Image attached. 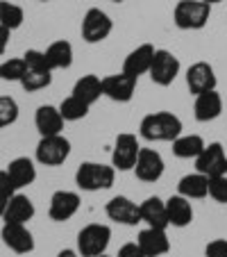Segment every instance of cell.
Segmentation results:
<instances>
[{
    "label": "cell",
    "instance_id": "d590c367",
    "mask_svg": "<svg viewBox=\"0 0 227 257\" xmlns=\"http://www.w3.org/2000/svg\"><path fill=\"white\" fill-rule=\"evenodd\" d=\"M19 191V187L14 185V180H12V175L5 171H0V196H7V198H12V196Z\"/></svg>",
    "mask_w": 227,
    "mask_h": 257
},
{
    "label": "cell",
    "instance_id": "4fadbf2b",
    "mask_svg": "<svg viewBox=\"0 0 227 257\" xmlns=\"http://www.w3.org/2000/svg\"><path fill=\"white\" fill-rule=\"evenodd\" d=\"M134 175L141 180V182H157L161 180L166 171L164 164V157H161L159 151L155 148H141L139 157H136V164H134Z\"/></svg>",
    "mask_w": 227,
    "mask_h": 257
},
{
    "label": "cell",
    "instance_id": "e0dca14e",
    "mask_svg": "<svg viewBox=\"0 0 227 257\" xmlns=\"http://www.w3.org/2000/svg\"><path fill=\"white\" fill-rule=\"evenodd\" d=\"M136 243H139L145 257H164L170 250V239L166 234V230L161 228H148L145 225L136 237Z\"/></svg>",
    "mask_w": 227,
    "mask_h": 257
},
{
    "label": "cell",
    "instance_id": "5b68a950",
    "mask_svg": "<svg viewBox=\"0 0 227 257\" xmlns=\"http://www.w3.org/2000/svg\"><path fill=\"white\" fill-rule=\"evenodd\" d=\"M179 71H182V64H179L177 55L166 48L155 50V59H152V66H150L148 75L157 87H170L177 80Z\"/></svg>",
    "mask_w": 227,
    "mask_h": 257
},
{
    "label": "cell",
    "instance_id": "ba28073f",
    "mask_svg": "<svg viewBox=\"0 0 227 257\" xmlns=\"http://www.w3.org/2000/svg\"><path fill=\"white\" fill-rule=\"evenodd\" d=\"M193 162H195V171L207 175V178H216V175L227 173V151L222 148L220 141L207 144Z\"/></svg>",
    "mask_w": 227,
    "mask_h": 257
},
{
    "label": "cell",
    "instance_id": "52a82bcc",
    "mask_svg": "<svg viewBox=\"0 0 227 257\" xmlns=\"http://www.w3.org/2000/svg\"><path fill=\"white\" fill-rule=\"evenodd\" d=\"M80 32H82V39L87 41V44H91V46L102 44V41L114 32V21H111V16L107 14L105 10L91 7V10H87V14H84Z\"/></svg>",
    "mask_w": 227,
    "mask_h": 257
},
{
    "label": "cell",
    "instance_id": "f546056e",
    "mask_svg": "<svg viewBox=\"0 0 227 257\" xmlns=\"http://www.w3.org/2000/svg\"><path fill=\"white\" fill-rule=\"evenodd\" d=\"M25 21V12L23 7L14 5V3H7V0H0V25L7 28L10 32L19 30Z\"/></svg>",
    "mask_w": 227,
    "mask_h": 257
},
{
    "label": "cell",
    "instance_id": "7402d4cb",
    "mask_svg": "<svg viewBox=\"0 0 227 257\" xmlns=\"http://www.w3.org/2000/svg\"><path fill=\"white\" fill-rule=\"evenodd\" d=\"M34 214H37L34 203L25 194H19V191H16V194L10 198V203H7L3 221H5V223H28V221L34 218Z\"/></svg>",
    "mask_w": 227,
    "mask_h": 257
},
{
    "label": "cell",
    "instance_id": "7bdbcfd3",
    "mask_svg": "<svg viewBox=\"0 0 227 257\" xmlns=\"http://www.w3.org/2000/svg\"><path fill=\"white\" fill-rule=\"evenodd\" d=\"M111 3H123V0H111Z\"/></svg>",
    "mask_w": 227,
    "mask_h": 257
},
{
    "label": "cell",
    "instance_id": "d6a6232c",
    "mask_svg": "<svg viewBox=\"0 0 227 257\" xmlns=\"http://www.w3.org/2000/svg\"><path fill=\"white\" fill-rule=\"evenodd\" d=\"M209 198H213L218 205H227V173L209 178Z\"/></svg>",
    "mask_w": 227,
    "mask_h": 257
},
{
    "label": "cell",
    "instance_id": "60d3db41",
    "mask_svg": "<svg viewBox=\"0 0 227 257\" xmlns=\"http://www.w3.org/2000/svg\"><path fill=\"white\" fill-rule=\"evenodd\" d=\"M204 3H209V5H216V3H225V0H204Z\"/></svg>",
    "mask_w": 227,
    "mask_h": 257
},
{
    "label": "cell",
    "instance_id": "83f0119b",
    "mask_svg": "<svg viewBox=\"0 0 227 257\" xmlns=\"http://www.w3.org/2000/svg\"><path fill=\"white\" fill-rule=\"evenodd\" d=\"M21 87L25 91H41V89L53 84V71L50 68H25L23 78H21Z\"/></svg>",
    "mask_w": 227,
    "mask_h": 257
},
{
    "label": "cell",
    "instance_id": "1f68e13d",
    "mask_svg": "<svg viewBox=\"0 0 227 257\" xmlns=\"http://www.w3.org/2000/svg\"><path fill=\"white\" fill-rule=\"evenodd\" d=\"M19 121V102L12 96H0V130Z\"/></svg>",
    "mask_w": 227,
    "mask_h": 257
},
{
    "label": "cell",
    "instance_id": "484cf974",
    "mask_svg": "<svg viewBox=\"0 0 227 257\" xmlns=\"http://www.w3.org/2000/svg\"><path fill=\"white\" fill-rule=\"evenodd\" d=\"M44 53H46V62H48V66L53 68V71L73 66V46H71V41H64V39L53 41Z\"/></svg>",
    "mask_w": 227,
    "mask_h": 257
},
{
    "label": "cell",
    "instance_id": "d4e9b609",
    "mask_svg": "<svg viewBox=\"0 0 227 257\" xmlns=\"http://www.w3.org/2000/svg\"><path fill=\"white\" fill-rule=\"evenodd\" d=\"M7 173L12 175L14 185L19 189H23V187H30L37 180V166H34V162L30 157H16V160H12L7 164Z\"/></svg>",
    "mask_w": 227,
    "mask_h": 257
},
{
    "label": "cell",
    "instance_id": "8d00e7d4",
    "mask_svg": "<svg viewBox=\"0 0 227 257\" xmlns=\"http://www.w3.org/2000/svg\"><path fill=\"white\" fill-rule=\"evenodd\" d=\"M116 257H145V255H143V250L139 248V243L136 241H127V243H123V246L118 248Z\"/></svg>",
    "mask_w": 227,
    "mask_h": 257
},
{
    "label": "cell",
    "instance_id": "f35d334b",
    "mask_svg": "<svg viewBox=\"0 0 227 257\" xmlns=\"http://www.w3.org/2000/svg\"><path fill=\"white\" fill-rule=\"evenodd\" d=\"M57 257H82L78 252V248H64V250L57 252Z\"/></svg>",
    "mask_w": 227,
    "mask_h": 257
},
{
    "label": "cell",
    "instance_id": "836d02e7",
    "mask_svg": "<svg viewBox=\"0 0 227 257\" xmlns=\"http://www.w3.org/2000/svg\"><path fill=\"white\" fill-rule=\"evenodd\" d=\"M23 62H25V68H50L48 62H46V53L44 50H37V48L25 50ZM50 71H53V68H50Z\"/></svg>",
    "mask_w": 227,
    "mask_h": 257
},
{
    "label": "cell",
    "instance_id": "30bf717a",
    "mask_svg": "<svg viewBox=\"0 0 227 257\" xmlns=\"http://www.w3.org/2000/svg\"><path fill=\"white\" fill-rule=\"evenodd\" d=\"M105 214L109 221H114L118 225H127V228H134V225L141 223L139 203H134L127 196H114V198H109L105 205Z\"/></svg>",
    "mask_w": 227,
    "mask_h": 257
},
{
    "label": "cell",
    "instance_id": "e575fe53",
    "mask_svg": "<svg viewBox=\"0 0 227 257\" xmlns=\"http://www.w3.org/2000/svg\"><path fill=\"white\" fill-rule=\"evenodd\" d=\"M204 257H227V239H213L204 246Z\"/></svg>",
    "mask_w": 227,
    "mask_h": 257
},
{
    "label": "cell",
    "instance_id": "cb8c5ba5",
    "mask_svg": "<svg viewBox=\"0 0 227 257\" xmlns=\"http://www.w3.org/2000/svg\"><path fill=\"white\" fill-rule=\"evenodd\" d=\"M71 93L75 98H80L82 102H87L89 107L96 105V102L102 98V78L93 75V73H89V75H82L78 82L73 84V91Z\"/></svg>",
    "mask_w": 227,
    "mask_h": 257
},
{
    "label": "cell",
    "instance_id": "2e32d148",
    "mask_svg": "<svg viewBox=\"0 0 227 257\" xmlns=\"http://www.w3.org/2000/svg\"><path fill=\"white\" fill-rule=\"evenodd\" d=\"M155 46L152 44H141L134 50H130L123 62V73L132 75V78L139 80L141 75H148L150 66H152V59H155Z\"/></svg>",
    "mask_w": 227,
    "mask_h": 257
},
{
    "label": "cell",
    "instance_id": "277c9868",
    "mask_svg": "<svg viewBox=\"0 0 227 257\" xmlns=\"http://www.w3.org/2000/svg\"><path fill=\"white\" fill-rule=\"evenodd\" d=\"M111 241V228L105 223H89L78 232V252L82 257L105 255Z\"/></svg>",
    "mask_w": 227,
    "mask_h": 257
},
{
    "label": "cell",
    "instance_id": "9c48e42d",
    "mask_svg": "<svg viewBox=\"0 0 227 257\" xmlns=\"http://www.w3.org/2000/svg\"><path fill=\"white\" fill-rule=\"evenodd\" d=\"M139 151L141 144L136 135L121 132L114 141V148H111V166L116 171H132L136 164V157H139Z\"/></svg>",
    "mask_w": 227,
    "mask_h": 257
},
{
    "label": "cell",
    "instance_id": "4316f807",
    "mask_svg": "<svg viewBox=\"0 0 227 257\" xmlns=\"http://www.w3.org/2000/svg\"><path fill=\"white\" fill-rule=\"evenodd\" d=\"M207 146V141L200 135H179L173 141V155L177 160H195V157L202 153V148Z\"/></svg>",
    "mask_w": 227,
    "mask_h": 257
},
{
    "label": "cell",
    "instance_id": "ee69618b",
    "mask_svg": "<svg viewBox=\"0 0 227 257\" xmlns=\"http://www.w3.org/2000/svg\"><path fill=\"white\" fill-rule=\"evenodd\" d=\"M41 3H50V0H41Z\"/></svg>",
    "mask_w": 227,
    "mask_h": 257
},
{
    "label": "cell",
    "instance_id": "8fae6325",
    "mask_svg": "<svg viewBox=\"0 0 227 257\" xmlns=\"http://www.w3.org/2000/svg\"><path fill=\"white\" fill-rule=\"evenodd\" d=\"M136 82H139V80L123 71L105 75V78H102V96L114 102H130L136 93Z\"/></svg>",
    "mask_w": 227,
    "mask_h": 257
},
{
    "label": "cell",
    "instance_id": "f1b7e54d",
    "mask_svg": "<svg viewBox=\"0 0 227 257\" xmlns=\"http://www.w3.org/2000/svg\"><path fill=\"white\" fill-rule=\"evenodd\" d=\"M89 109H91V107H89L87 102H82L80 98H75L73 93L68 98H64L62 105H59V112H62L64 121H68V123H75V121L87 118L89 116Z\"/></svg>",
    "mask_w": 227,
    "mask_h": 257
},
{
    "label": "cell",
    "instance_id": "6da1fadb",
    "mask_svg": "<svg viewBox=\"0 0 227 257\" xmlns=\"http://www.w3.org/2000/svg\"><path fill=\"white\" fill-rule=\"evenodd\" d=\"M184 125H182V118L173 112H152V114H145L139 123V137L150 144H161V141H168L173 144L179 135H182Z\"/></svg>",
    "mask_w": 227,
    "mask_h": 257
},
{
    "label": "cell",
    "instance_id": "b9f144b4",
    "mask_svg": "<svg viewBox=\"0 0 227 257\" xmlns=\"http://www.w3.org/2000/svg\"><path fill=\"white\" fill-rule=\"evenodd\" d=\"M98 257H111V255H107V252H105V255H98Z\"/></svg>",
    "mask_w": 227,
    "mask_h": 257
},
{
    "label": "cell",
    "instance_id": "7a4b0ae2",
    "mask_svg": "<svg viewBox=\"0 0 227 257\" xmlns=\"http://www.w3.org/2000/svg\"><path fill=\"white\" fill-rule=\"evenodd\" d=\"M116 182V169L102 162H82L75 171V185L82 191H107Z\"/></svg>",
    "mask_w": 227,
    "mask_h": 257
},
{
    "label": "cell",
    "instance_id": "7c38bea8",
    "mask_svg": "<svg viewBox=\"0 0 227 257\" xmlns=\"http://www.w3.org/2000/svg\"><path fill=\"white\" fill-rule=\"evenodd\" d=\"M80 205H82V198H80L78 191H68V189H59L50 196V205H48V216L57 223H64V221H71L75 214L80 212Z\"/></svg>",
    "mask_w": 227,
    "mask_h": 257
},
{
    "label": "cell",
    "instance_id": "3957f363",
    "mask_svg": "<svg viewBox=\"0 0 227 257\" xmlns=\"http://www.w3.org/2000/svg\"><path fill=\"white\" fill-rule=\"evenodd\" d=\"M211 19V5L204 0H179L173 10V21L184 32L202 30Z\"/></svg>",
    "mask_w": 227,
    "mask_h": 257
},
{
    "label": "cell",
    "instance_id": "ffe728a7",
    "mask_svg": "<svg viewBox=\"0 0 227 257\" xmlns=\"http://www.w3.org/2000/svg\"><path fill=\"white\" fill-rule=\"evenodd\" d=\"M64 116L59 112V107L55 105H41L34 114V125L39 130L41 137H50V135H64Z\"/></svg>",
    "mask_w": 227,
    "mask_h": 257
},
{
    "label": "cell",
    "instance_id": "ac0fdd59",
    "mask_svg": "<svg viewBox=\"0 0 227 257\" xmlns=\"http://www.w3.org/2000/svg\"><path fill=\"white\" fill-rule=\"evenodd\" d=\"M222 114V96L218 93V89L204 91L195 96L193 102V116L198 123H211Z\"/></svg>",
    "mask_w": 227,
    "mask_h": 257
},
{
    "label": "cell",
    "instance_id": "9a60e30c",
    "mask_svg": "<svg viewBox=\"0 0 227 257\" xmlns=\"http://www.w3.org/2000/svg\"><path fill=\"white\" fill-rule=\"evenodd\" d=\"M0 239L16 255H28L34 250V237L30 232L28 223H5L0 230Z\"/></svg>",
    "mask_w": 227,
    "mask_h": 257
},
{
    "label": "cell",
    "instance_id": "8992f818",
    "mask_svg": "<svg viewBox=\"0 0 227 257\" xmlns=\"http://www.w3.org/2000/svg\"><path fill=\"white\" fill-rule=\"evenodd\" d=\"M68 155H71V141L64 135L41 137L34 151L37 162L44 166H62L68 160Z\"/></svg>",
    "mask_w": 227,
    "mask_h": 257
},
{
    "label": "cell",
    "instance_id": "74e56055",
    "mask_svg": "<svg viewBox=\"0 0 227 257\" xmlns=\"http://www.w3.org/2000/svg\"><path fill=\"white\" fill-rule=\"evenodd\" d=\"M10 30L7 28H3L0 25V55H5V50H7V44H10Z\"/></svg>",
    "mask_w": 227,
    "mask_h": 257
},
{
    "label": "cell",
    "instance_id": "d6986e66",
    "mask_svg": "<svg viewBox=\"0 0 227 257\" xmlns=\"http://www.w3.org/2000/svg\"><path fill=\"white\" fill-rule=\"evenodd\" d=\"M141 212V223H145L148 228H161L168 230V212H166V200H161L159 196H148L143 203H139Z\"/></svg>",
    "mask_w": 227,
    "mask_h": 257
},
{
    "label": "cell",
    "instance_id": "44dd1931",
    "mask_svg": "<svg viewBox=\"0 0 227 257\" xmlns=\"http://www.w3.org/2000/svg\"><path fill=\"white\" fill-rule=\"evenodd\" d=\"M166 212H168V223L173 228H186V225L193 223V216H195L191 200L179 194L170 196L166 200Z\"/></svg>",
    "mask_w": 227,
    "mask_h": 257
},
{
    "label": "cell",
    "instance_id": "ab89813d",
    "mask_svg": "<svg viewBox=\"0 0 227 257\" xmlns=\"http://www.w3.org/2000/svg\"><path fill=\"white\" fill-rule=\"evenodd\" d=\"M7 203H10V198H7V196H0V218L5 216V209H7Z\"/></svg>",
    "mask_w": 227,
    "mask_h": 257
},
{
    "label": "cell",
    "instance_id": "603a6c76",
    "mask_svg": "<svg viewBox=\"0 0 227 257\" xmlns=\"http://www.w3.org/2000/svg\"><path fill=\"white\" fill-rule=\"evenodd\" d=\"M177 194L188 200H202L209 196V178L202 173H186L177 182Z\"/></svg>",
    "mask_w": 227,
    "mask_h": 257
},
{
    "label": "cell",
    "instance_id": "5bb4252c",
    "mask_svg": "<svg viewBox=\"0 0 227 257\" xmlns=\"http://www.w3.org/2000/svg\"><path fill=\"white\" fill-rule=\"evenodd\" d=\"M186 89L193 96L204 91H211V89L218 87V78H216V71L209 62H193L191 66L186 68Z\"/></svg>",
    "mask_w": 227,
    "mask_h": 257
},
{
    "label": "cell",
    "instance_id": "4dcf8cb0",
    "mask_svg": "<svg viewBox=\"0 0 227 257\" xmlns=\"http://www.w3.org/2000/svg\"><path fill=\"white\" fill-rule=\"evenodd\" d=\"M23 73H25L23 57H12L0 64V80H5V82H21Z\"/></svg>",
    "mask_w": 227,
    "mask_h": 257
}]
</instances>
